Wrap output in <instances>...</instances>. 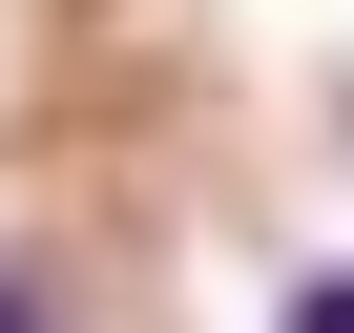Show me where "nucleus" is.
<instances>
[{"instance_id":"1","label":"nucleus","mask_w":354,"mask_h":333,"mask_svg":"<svg viewBox=\"0 0 354 333\" xmlns=\"http://www.w3.org/2000/svg\"><path fill=\"white\" fill-rule=\"evenodd\" d=\"M292 333H354V271H313V292H292Z\"/></svg>"},{"instance_id":"2","label":"nucleus","mask_w":354,"mask_h":333,"mask_svg":"<svg viewBox=\"0 0 354 333\" xmlns=\"http://www.w3.org/2000/svg\"><path fill=\"white\" fill-rule=\"evenodd\" d=\"M0 333H42V292H0Z\"/></svg>"}]
</instances>
